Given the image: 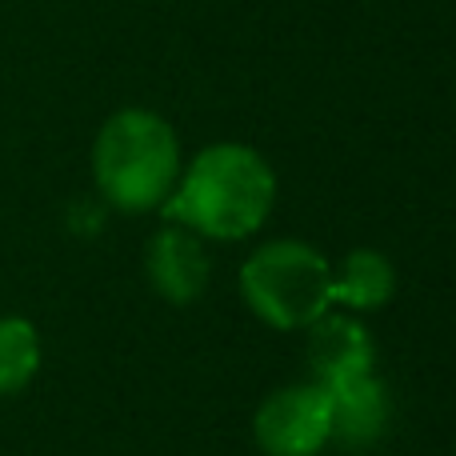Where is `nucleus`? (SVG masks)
Masks as SVG:
<instances>
[{
  "label": "nucleus",
  "instance_id": "nucleus-9",
  "mask_svg": "<svg viewBox=\"0 0 456 456\" xmlns=\"http://www.w3.org/2000/svg\"><path fill=\"white\" fill-rule=\"evenodd\" d=\"M40 337L24 316H0V396H12L37 377Z\"/></svg>",
  "mask_w": 456,
  "mask_h": 456
},
{
  "label": "nucleus",
  "instance_id": "nucleus-3",
  "mask_svg": "<svg viewBox=\"0 0 456 456\" xmlns=\"http://www.w3.org/2000/svg\"><path fill=\"white\" fill-rule=\"evenodd\" d=\"M240 292L265 324L297 332L332 308V265L305 240H268L244 260Z\"/></svg>",
  "mask_w": 456,
  "mask_h": 456
},
{
  "label": "nucleus",
  "instance_id": "nucleus-7",
  "mask_svg": "<svg viewBox=\"0 0 456 456\" xmlns=\"http://www.w3.org/2000/svg\"><path fill=\"white\" fill-rule=\"evenodd\" d=\"M324 388H329V404H332V441L348 444V449L380 441V433L388 425V396L385 385L372 372L332 380Z\"/></svg>",
  "mask_w": 456,
  "mask_h": 456
},
{
  "label": "nucleus",
  "instance_id": "nucleus-2",
  "mask_svg": "<svg viewBox=\"0 0 456 456\" xmlns=\"http://www.w3.org/2000/svg\"><path fill=\"white\" fill-rule=\"evenodd\" d=\"M93 176L112 208L152 213L181 181V141L160 112L120 109L101 125L93 144Z\"/></svg>",
  "mask_w": 456,
  "mask_h": 456
},
{
  "label": "nucleus",
  "instance_id": "nucleus-8",
  "mask_svg": "<svg viewBox=\"0 0 456 456\" xmlns=\"http://www.w3.org/2000/svg\"><path fill=\"white\" fill-rule=\"evenodd\" d=\"M393 260L377 248H353L340 265V273H332V305H345L353 313H377L393 300Z\"/></svg>",
  "mask_w": 456,
  "mask_h": 456
},
{
  "label": "nucleus",
  "instance_id": "nucleus-4",
  "mask_svg": "<svg viewBox=\"0 0 456 456\" xmlns=\"http://www.w3.org/2000/svg\"><path fill=\"white\" fill-rule=\"evenodd\" d=\"M252 433L265 456H316L332 441V404L324 385H289L265 396Z\"/></svg>",
  "mask_w": 456,
  "mask_h": 456
},
{
  "label": "nucleus",
  "instance_id": "nucleus-5",
  "mask_svg": "<svg viewBox=\"0 0 456 456\" xmlns=\"http://www.w3.org/2000/svg\"><path fill=\"white\" fill-rule=\"evenodd\" d=\"M144 273H149V284L165 300H173V305H192L208 284V252L192 228L168 224L149 240Z\"/></svg>",
  "mask_w": 456,
  "mask_h": 456
},
{
  "label": "nucleus",
  "instance_id": "nucleus-6",
  "mask_svg": "<svg viewBox=\"0 0 456 456\" xmlns=\"http://www.w3.org/2000/svg\"><path fill=\"white\" fill-rule=\"evenodd\" d=\"M372 361H377V345L356 316L324 313L308 324V364L321 385L372 372Z\"/></svg>",
  "mask_w": 456,
  "mask_h": 456
},
{
  "label": "nucleus",
  "instance_id": "nucleus-1",
  "mask_svg": "<svg viewBox=\"0 0 456 456\" xmlns=\"http://www.w3.org/2000/svg\"><path fill=\"white\" fill-rule=\"evenodd\" d=\"M276 200V173L248 144H208L181 168L165 216L208 240H240L268 221Z\"/></svg>",
  "mask_w": 456,
  "mask_h": 456
}]
</instances>
